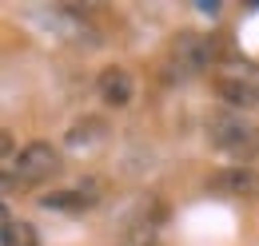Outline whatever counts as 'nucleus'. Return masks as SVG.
Listing matches in <instances>:
<instances>
[{
    "label": "nucleus",
    "instance_id": "nucleus-1",
    "mask_svg": "<svg viewBox=\"0 0 259 246\" xmlns=\"http://www.w3.org/2000/svg\"><path fill=\"white\" fill-rule=\"evenodd\" d=\"M207 143L220 155L235 159L239 167H251L259 159V123L243 111H215L207 119Z\"/></svg>",
    "mask_w": 259,
    "mask_h": 246
},
{
    "label": "nucleus",
    "instance_id": "nucleus-2",
    "mask_svg": "<svg viewBox=\"0 0 259 246\" xmlns=\"http://www.w3.org/2000/svg\"><path fill=\"white\" fill-rule=\"evenodd\" d=\"M28 20L40 24L44 36H52V40H64V44H76V48H100L104 44V36L100 28L80 12V8H72V4H56V8H32L28 12Z\"/></svg>",
    "mask_w": 259,
    "mask_h": 246
},
{
    "label": "nucleus",
    "instance_id": "nucleus-3",
    "mask_svg": "<svg viewBox=\"0 0 259 246\" xmlns=\"http://www.w3.org/2000/svg\"><path fill=\"white\" fill-rule=\"evenodd\" d=\"M211 64H215V36L195 28H184L171 36V44H167V72L171 76L192 80V76H203Z\"/></svg>",
    "mask_w": 259,
    "mask_h": 246
},
{
    "label": "nucleus",
    "instance_id": "nucleus-4",
    "mask_svg": "<svg viewBox=\"0 0 259 246\" xmlns=\"http://www.w3.org/2000/svg\"><path fill=\"white\" fill-rule=\"evenodd\" d=\"M60 167H64L60 151H56L52 143H44V139H32L28 147H20L16 171H12V179H4V191H16V187H40V183H48L52 175H60Z\"/></svg>",
    "mask_w": 259,
    "mask_h": 246
},
{
    "label": "nucleus",
    "instance_id": "nucleus-5",
    "mask_svg": "<svg viewBox=\"0 0 259 246\" xmlns=\"http://www.w3.org/2000/svg\"><path fill=\"white\" fill-rule=\"evenodd\" d=\"M160 226H163V207L160 199L144 195L128 215H124V226H120V246H156L160 242Z\"/></svg>",
    "mask_w": 259,
    "mask_h": 246
},
{
    "label": "nucleus",
    "instance_id": "nucleus-6",
    "mask_svg": "<svg viewBox=\"0 0 259 246\" xmlns=\"http://www.w3.org/2000/svg\"><path fill=\"white\" fill-rule=\"evenodd\" d=\"M215 95L227 103V111H251L259 107V72L255 68H224L215 72Z\"/></svg>",
    "mask_w": 259,
    "mask_h": 246
},
{
    "label": "nucleus",
    "instance_id": "nucleus-7",
    "mask_svg": "<svg viewBox=\"0 0 259 246\" xmlns=\"http://www.w3.org/2000/svg\"><path fill=\"white\" fill-rule=\"evenodd\" d=\"M207 191L215 195H235V199H255L259 195V171L255 167H239V163H227L215 175H207Z\"/></svg>",
    "mask_w": 259,
    "mask_h": 246
},
{
    "label": "nucleus",
    "instance_id": "nucleus-8",
    "mask_svg": "<svg viewBox=\"0 0 259 246\" xmlns=\"http://www.w3.org/2000/svg\"><path fill=\"white\" fill-rule=\"evenodd\" d=\"M96 92H100V99H104L108 107H128L132 99H136V80H132L128 68L112 64V68H100Z\"/></svg>",
    "mask_w": 259,
    "mask_h": 246
},
{
    "label": "nucleus",
    "instance_id": "nucleus-9",
    "mask_svg": "<svg viewBox=\"0 0 259 246\" xmlns=\"http://www.w3.org/2000/svg\"><path fill=\"white\" fill-rule=\"evenodd\" d=\"M100 191H104V187H100L96 179H88V183L72 187V191L44 195L40 207H44V211H72V215H80V211H88V207H96V203H100Z\"/></svg>",
    "mask_w": 259,
    "mask_h": 246
},
{
    "label": "nucleus",
    "instance_id": "nucleus-10",
    "mask_svg": "<svg viewBox=\"0 0 259 246\" xmlns=\"http://www.w3.org/2000/svg\"><path fill=\"white\" fill-rule=\"evenodd\" d=\"M104 139H108V123L100 119V115H84V119H76L64 131V147L68 151H92V147L104 143Z\"/></svg>",
    "mask_w": 259,
    "mask_h": 246
},
{
    "label": "nucleus",
    "instance_id": "nucleus-11",
    "mask_svg": "<svg viewBox=\"0 0 259 246\" xmlns=\"http://www.w3.org/2000/svg\"><path fill=\"white\" fill-rule=\"evenodd\" d=\"M0 242L4 246H40V234H36V226L28 218H16L8 207H4V215H0Z\"/></svg>",
    "mask_w": 259,
    "mask_h": 246
},
{
    "label": "nucleus",
    "instance_id": "nucleus-12",
    "mask_svg": "<svg viewBox=\"0 0 259 246\" xmlns=\"http://www.w3.org/2000/svg\"><path fill=\"white\" fill-rule=\"evenodd\" d=\"M16 159H20V151H16V143H12V131H0V175H4V179H12Z\"/></svg>",
    "mask_w": 259,
    "mask_h": 246
},
{
    "label": "nucleus",
    "instance_id": "nucleus-13",
    "mask_svg": "<svg viewBox=\"0 0 259 246\" xmlns=\"http://www.w3.org/2000/svg\"><path fill=\"white\" fill-rule=\"evenodd\" d=\"M195 8H199V12H207V16H215V12H220V4H215V0H195Z\"/></svg>",
    "mask_w": 259,
    "mask_h": 246
}]
</instances>
